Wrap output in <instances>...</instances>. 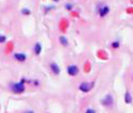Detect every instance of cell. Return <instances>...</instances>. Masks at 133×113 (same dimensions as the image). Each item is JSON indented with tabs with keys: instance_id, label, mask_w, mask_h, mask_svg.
<instances>
[{
	"instance_id": "6da1fadb",
	"label": "cell",
	"mask_w": 133,
	"mask_h": 113,
	"mask_svg": "<svg viewBox=\"0 0 133 113\" xmlns=\"http://www.w3.org/2000/svg\"><path fill=\"white\" fill-rule=\"evenodd\" d=\"M11 89L14 93H23L24 90H25V86L23 84V82H20V83H15V84H12L11 85Z\"/></svg>"
},
{
	"instance_id": "7a4b0ae2",
	"label": "cell",
	"mask_w": 133,
	"mask_h": 113,
	"mask_svg": "<svg viewBox=\"0 0 133 113\" xmlns=\"http://www.w3.org/2000/svg\"><path fill=\"white\" fill-rule=\"evenodd\" d=\"M113 103H114V99H113V96L111 94H106L102 99L103 106H105L107 108H111L113 106Z\"/></svg>"
},
{
	"instance_id": "3957f363",
	"label": "cell",
	"mask_w": 133,
	"mask_h": 113,
	"mask_svg": "<svg viewBox=\"0 0 133 113\" xmlns=\"http://www.w3.org/2000/svg\"><path fill=\"white\" fill-rule=\"evenodd\" d=\"M93 87V85L91 84V83H87V82H83V83H81L80 84V86H79V89L82 91V92H84V93H87V92H89L90 90H91V88Z\"/></svg>"
},
{
	"instance_id": "277c9868",
	"label": "cell",
	"mask_w": 133,
	"mask_h": 113,
	"mask_svg": "<svg viewBox=\"0 0 133 113\" xmlns=\"http://www.w3.org/2000/svg\"><path fill=\"white\" fill-rule=\"evenodd\" d=\"M67 73L71 77H75L79 73V67L77 65H69L67 67Z\"/></svg>"
},
{
	"instance_id": "5b68a950",
	"label": "cell",
	"mask_w": 133,
	"mask_h": 113,
	"mask_svg": "<svg viewBox=\"0 0 133 113\" xmlns=\"http://www.w3.org/2000/svg\"><path fill=\"white\" fill-rule=\"evenodd\" d=\"M109 12H110L109 6L103 5V6H101V9H99V11H98V15L101 17H105V16H107L109 14Z\"/></svg>"
},
{
	"instance_id": "8992f818",
	"label": "cell",
	"mask_w": 133,
	"mask_h": 113,
	"mask_svg": "<svg viewBox=\"0 0 133 113\" xmlns=\"http://www.w3.org/2000/svg\"><path fill=\"white\" fill-rule=\"evenodd\" d=\"M49 68H50V70L52 71V73L56 74V75L60 74V72H61V69H60V67H59V65H58L57 63H51V64L49 65Z\"/></svg>"
},
{
	"instance_id": "52a82bcc",
	"label": "cell",
	"mask_w": 133,
	"mask_h": 113,
	"mask_svg": "<svg viewBox=\"0 0 133 113\" xmlns=\"http://www.w3.org/2000/svg\"><path fill=\"white\" fill-rule=\"evenodd\" d=\"M14 59L19 61V62H24L26 60V55L24 54H21V52H18V54H15L14 55Z\"/></svg>"
},
{
	"instance_id": "ba28073f",
	"label": "cell",
	"mask_w": 133,
	"mask_h": 113,
	"mask_svg": "<svg viewBox=\"0 0 133 113\" xmlns=\"http://www.w3.org/2000/svg\"><path fill=\"white\" fill-rule=\"evenodd\" d=\"M34 51H35V54H36L37 56H39V55L41 54V51H42V45H41L39 42H37V43L35 44V46H34Z\"/></svg>"
},
{
	"instance_id": "9c48e42d",
	"label": "cell",
	"mask_w": 133,
	"mask_h": 113,
	"mask_svg": "<svg viewBox=\"0 0 133 113\" xmlns=\"http://www.w3.org/2000/svg\"><path fill=\"white\" fill-rule=\"evenodd\" d=\"M59 41L63 46H67L68 45V39L66 37H64V36H60L59 37Z\"/></svg>"
},
{
	"instance_id": "30bf717a",
	"label": "cell",
	"mask_w": 133,
	"mask_h": 113,
	"mask_svg": "<svg viewBox=\"0 0 133 113\" xmlns=\"http://www.w3.org/2000/svg\"><path fill=\"white\" fill-rule=\"evenodd\" d=\"M125 102L127 104H131L132 103V96H131L130 92H126V94H125Z\"/></svg>"
},
{
	"instance_id": "8fae6325",
	"label": "cell",
	"mask_w": 133,
	"mask_h": 113,
	"mask_svg": "<svg viewBox=\"0 0 133 113\" xmlns=\"http://www.w3.org/2000/svg\"><path fill=\"white\" fill-rule=\"evenodd\" d=\"M21 13H22L23 15H29V14H30V11H29L28 9H23V10L21 11Z\"/></svg>"
},
{
	"instance_id": "7c38bea8",
	"label": "cell",
	"mask_w": 133,
	"mask_h": 113,
	"mask_svg": "<svg viewBox=\"0 0 133 113\" xmlns=\"http://www.w3.org/2000/svg\"><path fill=\"white\" fill-rule=\"evenodd\" d=\"M65 9H66V10H68V11H71V10H72V4H70V3H66V4H65Z\"/></svg>"
},
{
	"instance_id": "4fadbf2b",
	"label": "cell",
	"mask_w": 133,
	"mask_h": 113,
	"mask_svg": "<svg viewBox=\"0 0 133 113\" xmlns=\"http://www.w3.org/2000/svg\"><path fill=\"white\" fill-rule=\"evenodd\" d=\"M5 41H6V38L2 35H0V43H4Z\"/></svg>"
},
{
	"instance_id": "5bb4252c",
	"label": "cell",
	"mask_w": 133,
	"mask_h": 113,
	"mask_svg": "<svg viewBox=\"0 0 133 113\" xmlns=\"http://www.w3.org/2000/svg\"><path fill=\"white\" fill-rule=\"evenodd\" d=\"M111 45H112V47H113V48H118V47H119V43H118V42H116V41H115V42H112V44H111Z\"/></svg>"
},
{
	"instance_id": "9a60e30c",
	"label": "cell",
	"mask_w": 133,
	"mask_h": 113,
	"mask_svg": "<svg viewBox=\"0 0 133 113\" xmlns=\"http://www.w3.org/2000/svg\"><path fill=\"white\" fill-rule=\"evenodd\" d=\"M85 113H95V110L94 109H92V108H88L87 110H86V112Z\"/></svg>"
},
{
	"instance_id": "2e32d148",
	"label": "cell",
	"mask_w": 133,
	"mask_h": 113,
	"mask_svg": "<svg viewBox=\"0 0 133 113\" xmlns=\"http://www.w3.org/2000/svg\"><path fill=\"white\" fill-rule=\"evenodd\" d=\"M24 113H35L34 111H30V110H28V111H26V112H24Z\"/></svg>"
},
{
	"instance_id": "e0dca14e",
	"label": "cell",
	"mask_w": 133,
	"mask_h": 113,
	"mask_svg": "<svg viewBox=\"0 0 133 113\" xmlns=\"http://www.w3.org/2000/svg\"><path fill=\"white\" fill-rule=\"evenodd\" d=\"M52 1H55V2H58V1H60V0H52Z\"/></svg>"
}]
</instances>
